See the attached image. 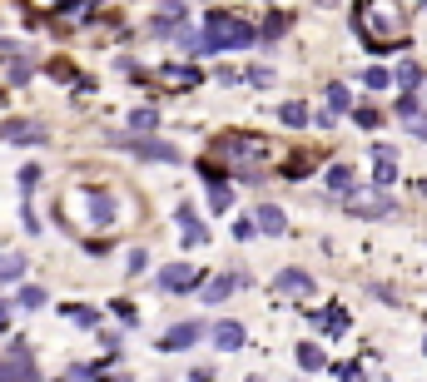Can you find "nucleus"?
I'll return each instance as SVG.
<instances>
[{"label": "nucleus", "mask_w": 427, "mask_h": 382, "mask_svg": "<svg viewBox=\"0 0 427 382\" xmlns=\"http://www.w3.org/2000/svg\"><path fill=\"white\" fill-rule=\"evenodd\" d=\"M243 45H258V30L228 10H209L204 20V35H199V55H214V50H243Z\"/></svg>", "instance_id": "1"}, {"label": "nucleus", "mask_w": 427, "mask_h": 382, "mask_svg": "<svg viewBox=\"0 0 427 382\" xmlns=\"http://www.w3.org/2000/svg\"><path fill=\"white\" fill-rule=\"evenodd\" d=\"M134 159H149V164H174L179 159V149L174 144H164V139H154V134H144V139H119Z\"/></svg>", "instance_id": "2"}, {"label": "nucleus", "mask_w": 427, "mask_h": 382, "mask_svg": "<svg viewBox=\"0 0 427 382\" xmlns=\"http://www.w3.org/2000/svg\"><path fill=\"white\" fill-rule=\"evenodd\" d=\"M0 382H40V373H35V363H30V348H25V343L10 348V363H0Z\"/></svg>", "instance_id": "3"}, {"label": "nucleus", "mask_w": 427, "mask_h": 382, "mask_svg": "<svg viewBox=\"0 0 427 382\" xmlns=\"http://www.w3.org/2000/svg\"><path fill=\"white\" fill-rule=\"evenodd\" d=\"M45 139H50L45 124H30V119H10V124H0V144H45Z\"/></svg>", "instance_id": "4"}, {"label": "nucleus", "mask_w": 427, "mask_h": 382, "mask_svg": "<svg viewBox=\"0 0 427 382\" xmlns=\"http://www.w3.org/2000/svg\"><path fill=\"white\" fill-rule=\"evenodd\" d=\"M159 288H164V293H199V273H194L189 263H169V268L159 273Z\"/></svg>", "instance_id": "5"}, {"label": "nucleus", "mask_w": 427, "mask_h": 382, "mask_svg": "<svg viewBox=\"0 0 427 382\" xmlns=\"http://www.w3.org/2000/svg\"><path fill=\"white\" fill-rule=\"evenodd\" d=\"M348 213H358V218H388V213H393V198H388V193H363V198H348Z\"/></svg>", "instance_id": "6"}, {"label": "nucleus", "mask_w": 427, "mask_h": 382, "mask_svg": "<svg viewBox=\"0 0 427 382\" xmlns=\"http://www.w3.org/2000/svg\"><path fill=\"white\" fill-rule=\"evenodd\" d=\"M253 228L278 238V233H288V218H283V208H278V203H258V208H253Z\"/></svg>", "instance_id": "7"}, {"label": "nucleus", "mask_w": 427, "mask_h": 382, "mask_svg": "<svg viewBox=\"0 0 427 382\" xmlns=\"http://www.w3.org/2000/svg\"><path fill=\"white\" fill-rule=\"evenodd\" d=\"M174 218H179V228H184V243H209V228L199 223V213H194L189 203H179Z\"/></svg>", "instance_id": "8"}, {"label": "nucleus", "mask_w": 427, "mask_h": 382, "mask_svg": "<svg viewBox=\"0 0 427 382\" xmlns=\"http://www.w3.org/2000/svg\"><path fill=\"white\" fill-rule=\"evenodd\" d=\"M278 293H283V298H308V293H313V278H308L303 268H283V273H278Z\"/></svg>", "instance_id": "9"}, {"label": "nucleus", "mask_w": 427, "mask_h": 382, "mask_svg": "<svg viewBox=\"0 0 427 382\" xmlns=\"http://www.w3.org/2000/svg\"><path fill=\"white\" fill-rule=\"evenodd\" d=\"M313 328H318V333H333V338H338V333H348V308L328 303L323 313H313Z\"/></svg>", "instance_id": "10"}, {"label": "nucleus", "mask_w": 427, "mask_h": 382, "mask_svg": "<svg viewBox=\"0 0 427 382\" xmlns=\"http://www.w3.org/2000/svg\"><path fill=\"white\" fill-rule=\"evenodd\" d=\"M199 333H204L199 323H179V328H169V333H164V348H169V353H184V348H194V343H199Z\"/></svg>", "instance_id": "11"}, {"label": "nucleus", "mask_w": 427, "mask_h": 382, "mask_svg": "<svg viewBox=\"0 0 427 382\" xmlns=\"http://www.w3.org/2000/svg\"><path fill=\"white\" fill-rule=\"evenodd\" d=\"M233 288H243V278H233V273H228V278H214V283H199V298H204V303H223V298H228V293H233Z\"/></svg>", "instance_id": "12"}, {"label": "nucleus", "mask_w": 427, "mask_h": 382, "mask_svg": "<svg viewBox=\"0 0 427 382\" xmlns=\"http://www.w3.org/2000/svg\"><path fill=\"white\" fill-rule=\"evenodd\" d=\"M214 348H218V353L243 348V328H238V323H214Z\"/></svg>", "instance_id": "13"}, {"label": "nucleus", "mask_w": 427, "mask_h": 382, "mask_svg": "<svg viewBox=\"0 0 427 382\" xmlns=\"http://www.w3.org/2000/svg\"><path fill=\"white\" fill-rule=\"evenodd\" d=\"M278 124H288V129H303V124H308V104H303V99H288V104H278Z\"/></svg>", "instance_id": "14"}, {"label": "nucleus", "mask_w": 427, "mask_h": 382, "mask_svg": "<svg viewBox=\"0 0 427 382\" xmlns=\"http://www.w3.org/2000/svg\"><path fill=\"white\" fill-rule=\"evenodd\" d=\"M159 129V114L154 109H134L129 114V139H144V134H154Z\"/></svg>", "instance_id": "15"}, {"label": "nucleus", "mask_w": 427, "mask_h": 382, "mask_svg": "<svg viewBox=\"0 0 427 382\" xmlns=\"http://www.w3.org/2000/svg\"><path fill=\"white\" fill-rule=\"evenodd\" d=\"M423 80H427V70H423V65H418V60H408V65H403V70L393 75V85H403L408 95H413V90H418Z\"/></svg>", "instance_id": "16"}, {"label": "nucleus", "mask_w": 427, "mask_h": 382, "mask_svg": "<svg viewBox=\"0 0 427 382\" xmlns=\"http://www.w3.org/2000/svg\"><path fill=\"white\" fill-rule=\"evenodd\" d=\"M283 30H288V15H283V10H273V15L263 20V30H258V45H273Z\"/></svg>", "instance_id": "17"}, {"label": "nucleus", "mask_w": 427, "mask_h": 382, "mask_svg": "<svg viewBox=\"0 0 427 382\" xmlns=\"http://www.w3.org/2000/svg\"><path fill=\"white\" fill-rule=\"evenodd\" d=\"M164 80L179 85V90H189V85H199V70L194 65H164Z\"/></svg>", "instance_id": "18"}, {"label": "nucleus", "mask_w": 427, "mask_h": 382, "mask_svg": "<svg viewBox=\"0 0 427 382\" xmlns=\"http://www.w3.org/2000/svg\"><path fill=\"white\" fill-rule=\"evenodd\" d=\"M328 189L348 198V193H353V169H348V164H333V169H328Z\"/></svg>", "instance_id": "19"}, {"label": "nucleus", "mask_w": 427, "mask_h": 382, "mask_svg": "<svg viewBox=\"0 0 427 382\" xmlns=\"http://www.w3.org/2000/svg\"><path fill=\"white\" fill-rule=\"evenodd\" d=\"M293 358H298V368H303V373H318V368H323V348H318V343H298V353H293Z\"/></svg>", "instance_id": "20"}, {"label": "nucleus", "mask_w": 427, "mask_h": 382, "mask_svg": "<svg viewBox=\"0 0 427 382\" xmlns=\"http://www.w3.org/2000/svg\"><path fill=\"white\" fill-rule=\"evenodd\" d=\"M25 273V253H0V283H15Z\"/></svg>", "instance_id": "21"}, {"label": "nucleus", "mask_w": 427, "mask_h": 382, "mask_svg": "<svg viewBox=\"0 0 427 382\" xmlns=\"http://www.w3.org/2000/svg\"><path fill=\"white\" fill-rule=\"evenodd\" d=\"M90 218H95V223H114V198H109V193H95V198H90Z\"/></svg>", "instance_id": "22"}, {"label": "nucleus", "mask_w": 427, "mask_h": 382, "mask_svg": "<svg viewBox=\"0 0 427 382\" xmlns=\"http://www.w3.org/2000/svg\"><path fill=\"white\" fill-rule=\"evenodd\" d=\"M238 80H243V85H258V90H268V85H273V80H278V75H273V70H268V65H248V70H243V75H238Z\"/></svg>", "instance_id": "23"}, {"label": "nucleus", "mask_w": 427, "mask_h": 382, "mask_svg": "<svg viewBox=\"0 0 427 382\" xmlns=\"http://www.w3.org/2000/svg\"><path fill=\"white\" fill-rule=\"evenodd\" d=\"M373 179H378V184H383V189H388V184H393V179H398V164H393V154H388V149H383V154H378V164H373Z\"/></svg>", "instance_id": "24"}, {"label": "nucleus", "mask_w": 427, "mask_h": 382, "mask_svg": "<svg viewBox=\"0 0 427 382\" xmlns=\"http://www.w3.org/2000/svg\"><path fill=\"white\" fill-rule=\"evenodd\" d=\"M65 318H70L75 328H95V323H100V313H95V308H85V303H70V308H65Z\"/></svg>", "instance_id": "25"}, {"label": "nucleus", "mask_w": 427, "mask_h": 382, "mask_svg": "<svg viewBox=\"0 0 427 382\" xmlns=\"http://www.w3.org/2000/svg\"><path fill=\"white\" fill-rule=\"evenodd\" d=\"M353 104V95H348V85H328V114H343Z\"/></svg>", "instance_id": "26"}, {"label": "nucleus", "mask_w": 427, "mask_h": 382, "mask_svg": "<svg viewBox=\"0 0 427 382\" xmlns=\"http://www.w3.org/2000/svg\"><path fill=\"white\" fill-rule=\"evenodd\" d=\"M363 85H368V90H388V85H393V75H388L383 65H368V70H363Z\"/></svg>", "instance_id": "27"}, {"label": "nucleus", "mask_w": 427, "mask_h": 382, "mask_svg": "<svg viewBox=\"0 0 427 382\" xmlns=\"http://www.w3.org/2000/svg\"><path fill=\"white\" fill-rule=\"evenodd\" d=\"M353 119H358L363 129H378V124H383V114H378L373 104H363V109H353Z\"/></svg>", "instance_id": "28"}, {"label": "nucleus", "mask_w": 427, "mask_h": 382, "mask_svg": "<svg viewBox=\"0 0 427 382\" xmlns=\"http://www.w3.org/2000/svg\"><path fill=\"white\" fill-rule=\"evenodd\" d=\"M20 308H45V288H20Z\"/></svg>", "instance_id": "29"}, {"label": "nucleus", "mask_w": 427, "mask_h": 382, "mask_svg": "<svg viewBox=\"0 0 427 382\" xmlns=\"http://www.w3.org/2000/svg\"><path fill=\"white\" fill-rule=\"evenodd\" d=\"M398 114H403V124H413V119H418V99H413V95H403V104H398Z\"/></svg>", "instance_id": "30"}, {"label": "nucleus", "mask_w": 427, "mask_h": 382, "mask_svg": "<svg viewBox=\"0 0 427 382\" xmlns=\"http://www.w3.org/2000/svg\"><path fill=\"white\" fill-rule=\"evenodd\" d=\"M233 238H258V228H253V218H238V223H233Z\"/></svg>", "instance_id": "31"}, {"label": "nucleus", "mask_w": 427, "mask_h": 382, "mask_svg": "<svg viewBox=\"0 0 427 382\" xmlns=\"http://www.w3.org/2000/svg\"><path fill=\"white\" fill-rule=\"evenodd\" d=\"M10 80H15V85L30 80V60H15V65H10Z\"/></svg>", "instance_id": "32"}, {"label": "nucleus", "mask_w": 427, "mask_h": 382, "mask_svg": "<svg viewBox=\"0 0 427 382\" xmlns=\"http://www.w3.org/2000/svg\"><path fill=\"white\" fill-rule=\"evenodd\" d=\"M144 268H149V258H144V253L134 248V253H129V273H144Z\"/></svg>", "instance_id": "33"}, {"label": "nucleus", "mask_w": 427, "mask_h": 382, "mask_svg": "<svg viewBox=\"0 0 427 382\" xmlns=\"http://www.w3.org/2000/svg\"><path fill=\"white\" fill-rule=\"evenodd\" d=\"M10 55H20V40H0V60H10Z\"/></svg>", "instance_id": "34"}, {"label": "nucleus", "mask_w": 427, "mask_h": 382, "mask_svg": "<svg viewBox=\"0 0 427 382\" xmlns=\"http://www.w3.org/2000/svg\"><path fill=\"white\" fill-rule=\"evenodd\" d=\"M408 129H413V134H418V139H427V119H413V124H408Z\"/></svg>", "instance_id": "35"}, {"label": "nucleus", "mask_w": 427, "mask_h": 382, "mask_svg": "<svg viewBox=\"0 0 427 382\" xmlns=\"http://www.w3.org/2000/svg\"><path fill=\"white\" fill-rule=\"evenodd\" d=\"M5 318H10V308H5V303H0V323H5Z\"/></svg>", "instance_id": "36"}, {"label": "nucleus", "mask_w": 427, "mask_h": 382, "mask_svg": "<svg viewBox=\"0 0 427 382\" xmlns=\"http://www.w3.org/2000/svg\"><path fill=\"white\" fill-rule=\"evenodd\" d=\"M418 5H427V0H418Z\"/></svg>", "instance_id": "37"}, {"label": "nucleus", "mask_w": 427, "mask_h": 382, "mask_svg": "<svg viewBox=\"0 0 427 382\" xmlns=\"http://www.w3.org/2000/svg\"><path fill=\"white\" fill-rule=\"evenodd\" d=\"M423 353H427V343H423Z\"/></svg>", "instance_id": "38"}]
</instances>
